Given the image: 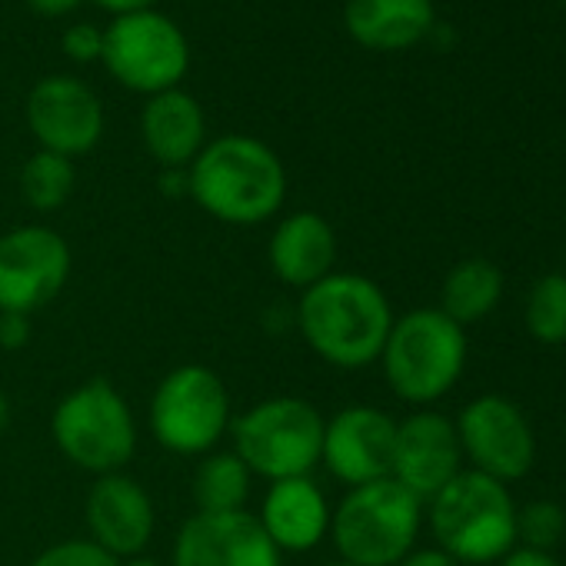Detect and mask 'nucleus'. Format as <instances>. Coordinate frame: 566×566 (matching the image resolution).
I'll return each instance as SVG.
<instances>
[{"label":"nucleus","instance_id":"obj_8","mask_svg":"<svg viewBox=\"0 0 566 566\" xmlns=\"http://www.w3.org/2000/svg\"><path fill=\"white\" fill-rule=\"evenodd\" d=\"M230 390L203 364L174 367L154 390L147 427L154 440L177 457H207L230 433Z\"/></svg>","mask_w":566,"mask_h":566},{"label":"nucleus","instance_id":"obj_12","mask_svg":"<svg viewBox=\"0 0 566 566\" xmlns=\"http://www.w3.org/2000/svg\"><path fill=\"white\" fill-rule=\"evenodd\" d=\"M174 566H283L253 513H190L174 536Z\"/></svg>","mask_w":566,"mask_h":566},{"label":"nucleus","instance_id":"obj_26","mask_svg":"<svg viewBox=\"0 0 566 566\" xmlns=\"http://www.w3.org/2000/svg\"><path fill=\"white\" fill-rule=\"evenodd\" d=\"M31 566H117V559L94 539H61L38 553Z\"/></svg>","mask_w":566,"mask_h":566},{"label":"nucleus","instance_id":"obj_21","mask_svg":"<svg viewBox=\"0 0 566 566\" xmlns=\"http://www.w3.org/2000/svg\"><path fill=\"white\" fill-rule=\"evenodd\" d=\"M500 297H503L500 266L493 260L470 256L447 273L440 291V311L467 331L470 324L483 321L500 304Z\"/></svg>","mask_w":566,"mask_h":566},{"label":"nucleus","instance_id":"obj_30","mask_svg":"<svg viewBox=\"0 0 566 566\" xmlns=\"http://www.w3.org/2000/svg\"><path fill=\"white\" fill-rule=\"evenodd\" d=\"M397 566H460L453 556H447L440 546H433V549H413V553H407Z\"/></svg>","mask_w":566,"mask_h":566},{"label":"nucleus","instance_id":"obj_24","mask_svg":"<svg viewBox=\"0 0 566 566\" xmlns=\"http://www.w3.org/2000/svg\"><path fill=\"white\" fill-rule=\"evenodd\" d=\"M526 331L539 344L566 340V273H543L526 297Z\"/></svg>","mask_w":566,"mask_h":566},{"label":"nucleus","instance_id":"obj_6","mask_svg":"<svg viewBox=\"0 0 566 566\" xmlns=\"http://www.w3.org/2000/svg\"><path fill=\"white\" fill-rule=\"evenodd\" d=\"M390 390L417 407L450 394L467 367V331L440 307H420L394 321L380 354Z\"/></svg>","mask_w":566,"mask_h":566},{"label":"nucleus","instance_id":"obj_35","mask_svg":"<svg viewBox=\"0 0 566 566\" xmlns=\"http://www.w3.org/2000/svg\"><path fill=\"white\" fill-rule=\"evenodd\" d=\"M117 566H160V559L140 553V556H127V559H117Z\"/></svg>","mask_w":566,"mask_h":566},{"label":"nucleus","instance_id":"obj_18","mask_svg":"<svg viewBox=\"0 0 566 566\" xmlns=\"http://www.w3.org/2000/svg\"><path fill=\"white\" fill-rule=\"evenodd\" d=\"M266 263L283 287L307 291L334 273L337 233L317 210H297L283 217L266 243Z\"/></svg>","mask_w":566,"mask_h":566},{"label":"nucleus","instance_id":"obj_19","mask_svg":"<svg viewBox=\"0 0 566 566\" xmlns=\"http://www.w3.org/2000/svg\"><path fill=\"white\" fill-rule=\"evenodd\" d=\"M140 134L144 147L164 170H187L207 144V120L200 104L174 87L147 101Z\"/></svg>","mask_w":566,"mask_h":566},{"label":"nucleus","instance_id":"obj_16","mask_svg":"<svg viewBox=\"0 0 566 566\" xmlns=\"http://www.w3.org/2000/svg\"><path fill=\"white\" fill-rule=\"evenodd\" d=\"M84 520L91 530L87 539H94L114 559L140 556L157 530L150 493L144 490L140 480L127 476L124 470L94 476L84 500Z\"/></svg>","mask_w":566,"mask_h":566},{"label":"nucleus","instance_id":"obj_11","mask_svg":"<svg viewBox=\"0 0 566 566\" xmlns=\"http://www.w3.org/2000/svg\"><path fill=\"white\" fill-rule=\"evenodd\" d=\"M457 437L473 470L500 483L526 476L536 457L530 420L513 400L500 394H483L470 400L457 420Z\"/></svg>","mask_w":566,"mask_h":566},{"label":"nucleus","instance_id":"obj_25","mask_svg":"<svg viewBox=\"0 0 566 566\" xmlns=\"http://www.w3.org/2000/svg\"><path fill=\"white\" fill-rule=\"evenodd\" d=\"M566 533V513L553 500H533L523 510H516V539H523L530 549H553L559 536Z\"/></svg>","mask_w":566,"mask_h":566},{"label":"nucleus","instance_id":"obj_14","mask_svg":"<svg viewBox=\"0 0 566 566\" xmlns=\"http://www.w3.org/2000/svg\"><path fill=\"white\" fill-rule=\"evenodd\" d=\"M394 440L397 420L390 413L367 403H354L327 420L321 463L331 470L334 480L347 486H364L390 476Z\"/></svg>","mask_w":566,"mask_h":566},{"label":"nucleus","instance_id":"obj_32","mask_svg":"<svg viewBox=\"0 0 566 566\" xmlns=\"http://www.w3.org/2000/svg\"><path fill=\"white\" fill-rule=\"evenodd\" d=\"M97 4L120 18V14H134V11H150L154 0H97Z\"/></svg>","mask_w":566,"mask_h":566},{"label":"nucleus","instance_id":"obj_17","mask_svg":"<svg viewBox=\"0 0 566 566\" xmlns=\"http://www.w3.org/2000/svg\"><path fill=\"white\" fill-rule=\"evenodd\" d=\"M331 513L334 506L314 476H291L266 486L253 516L280 553H311L331 536Z\"/></svg>","mask_w":566,"mask_h":566},{"label":"nucleus","instance_id":"obj_33","mask_svg":"<svg viewBox=\"0 0 566 566\" xmlns=\"http://www.w3.org/2000/svg\"><path fill=\"white\" fill-rule=\"evenodd\" d=\"M160 190H164L167 197H180V193H187V170H164V177H160Z\"/></svg>","mask_w":566,"mask_h":566},{"label":"nucleus","instance_id":"obj_36","mask_svg":"<svg viewBox=\"0 0 566 566\" xmlns=\"http://www.w3.org/2000/svg\"><path fill=\"white\" fill-rule=\"evenodd\" d=\"M327 566H354V563H344V559H340V563H327Z\"/></svg>","mask_w":566,"mask_h":566},{"label":"nucleus","instance_id":"obj_28","mask_svg":"<svg viewBox=\"0 0 566 566\" xmlns=\"http://www.w3.org/2000/svg\"><path fill=\"white\" fill-rule=\"evenodd\" d=\"M34 327L28 314H0V350L18 354L31 344Z\"/></svg>","mask_w":566,"mask_h":566},{"label":"nucleus","instance_id":"obj_1","mask_svg":"<svg viewBox=\"0 0 566 566\" xmlns=\"http://www.w3.org/2000/svg\"><path fill=\"white\" fill-rule=\"evenodd\" d=\"M394 321L380 283L350 270H334L297 301V331L304 344L337 370L377 364Z\"/></svg>","mask_w":566,"mask_h":566},{"label":"nucleus","instance_id":"obj_15","mask_svg":"<svg viewBox=\"0 0 566 566\" xmlns=\"http://www.w3.org/2000/svg\"><path fill=\"white\" fill-rule=\"evenodd\" d=\"M463 447L457 423L437 410H417L397 423L390 480L410 490L420 503H430L463 467Z\"/></svg>","mask_w":566,"mask_h":566},{"label":"nucleus","instance_id":"obj_9","mask_svg":"<svg viewBox=\"0 0 566 566\" xmlns=\"http://www.w3.org/2000/svg\"><path fill=\"white\" fill-rule=\"evenodd\" d=\"M101 61L124 87L154 97L180 84L190 67V44L170 18L157 11H134L114 18L104 31Z\"/></svg>","mask_w":566,"mask_h":566},{"label":"nucleus","instance_id":"obj_27","mask_svg":"<svg viewBox=\"0 0 566 566\" xmlns=\"http://www.w3.org/2000/svg\"><path fill=\"white\" fill-rule=\"evenodd\" d=\"M64 51H67V57H74L81 64L97 61L104 54V34L94 24H74L64 34Z\"/></svg>","mask_w":566,"mask_h":566},{"label":"nucleus","instance_id":"obj_31","mask_svg":"<svg viewBox=\"0 0 566 566\" xmlns=\"http://www.w3.org/2000/svg\"><path fill=\"white\" fill-rule=\"evenodd\" d=\"M28 4L41 18H61V14H71L81 4V0H28Z\"/></svg>","mask_w":566,"mask_h":566},{"label":"nucleus","instance_id":"obj_13","mask_svg":"<svg viewBox=\"0 0 566 566\" xmlns=\"http://www.w3.org/2000/svg\"><path fill=\"white\" fill-rule=\"evenodd\" d=\"M28 127L41 150L74 160L101 144L104 107L84 81L48 77L28 97Z\"/></svg>","mask_w":566,"mask_h":566},{"label":"nucleus","instance_id":"obj_29","mask_svg":"<svg viewBox=\"0 0 566 566\" xmlns=\"http://www.w3.org/2000/svg\"><path fill=\"white\" fill-rule=\"evenodd\" d=\"M500 566H559V563H556L553 553H546V549L520 546V549H510V553L500 559Z\"/></svg>","mask_w":566,"mask_h":566},{"label":"nucleus","instance_id":"obj_4","mask_svg":"<svg viewBox=\"0 0 566 566\" xmlns=\"http://www.w3.org/2000/svg\"><path fill=\"white\" fill-rule=\"evenodd\" d=\"M430 530L447 556L463 563L503 559L516 543V503L506 483L460 470L430 500Z\"/></svg>","mask_w":566,"mask_h":566},{"label":"nucleus","instance_id":"obj_2","mask_svg":"<svg viewBox=\"0 0 566 566\" xmlns=\"http://www.w3.org/2000/svg\"><path fill=\"white\" fill-rule=\"evenodd\" d=\"M187 193L220 223L256 227L283 207L287 170L263 140L227 134L203 144L187 167Z\"/></svg>","mask_w":566,"mask_h":566},{"label":"nucleus","instance_id":"obj_20","mask_svg":"<svg viewBox=\"0 0 566 566\" xmlns=\"http://www.w3.org/2000/svg\"><path fill=\"white\" fill-rule=\"evenodd\" d=\"M347 31L367 51H407L433 31V0H347Z\"/></svg>","mask_w":566,"mask_h":566},{"label":"nucleus","instance_id":"obj_23","mask_svg":"<svg viewBox=\"0 0 566 566\" xmlns=\"http://www.w3.org/2000/svg\"><path fill=\"white\" fill-rule=\"evenodd\" d=\"M74 187H77L74 160L51 154V150H38L21 170V197L28 207L41 210V213L61 210L71 200Z\"/></svg>","mask_w":566,"mask_h":566},{"label":"nucleus","instance_id":"obj_22","mask_svg":"<svg viewBox=\"0 0 566 566\" xmlns=\"http://www.w3.org/2000/svg\"><path fill=\"white\" fill-rule=\"evenodd\" d=\"M253 473L233 450H213L200 457L190 483V496L197 513H237L250 500Z\"/></svg>","mask_w":566,"mask_h":566},{"label":"nucleus","instance_id":"obj_7","mask_svg":"<svg viewBox=\"0 0 566 566\" xmlns=\"http://www.w3.org/2000/svg\"><path fill=\"white\" fill-rule=\"evenodd\" d=\"M61 457L94 476L120 473L137 450V420L127 397L104 377L84 380L51 413Z\"/></svg>","mask_w":566,"mask_h":566},{"label":"nucleus","instance_id":"obj_34","mask_svg":"<svg viewBox=\"0 0 566 566\" xmlns=\"http://www.w3.org/2000/svg\"><path fill=\"white\" fill-rule=\"evenodd\" d=\"M8 427H11V400H8L4 390H0V437H4Z\"/></svg>","mask_w":566,"mask_h":566},{"label":"nucleus","instance_id":"obj_37","mask_svg":"<svg viewBox=\"0 0 566 566\" xmlns=\"http://www.w3.org/2000/svg\"><path fill=\"white\" fill-rule=\"evenodd\" d=\"M563 8H566V0H563Z\"/></svg>","mask_w":566,"mask_h":566},{"label":"nucleus","instance_id":"obj_10","mask_svg":"<svg viewBox=\"0 0 566 566\" xmlns=\"http://www.w3.org/2000/svg\"><path fill=\"white\" fill-rule=\"evenodd\" d=\"M67 240L41 223L14 227L0 237V314L44 311L71 280Z\"/></svg>","mask_w":566,"mask_h":566},{"label":"nucleus","instance_id":"obj_3","mask_svg":"<svg viewBox=\"0 0 566 566\" xmlns=\"http://www.w3.org/2000/svg\"><path fill=\"white\" fill-rule=\"evenodd\" d=\"M324 413L304 397H266L230 420L233 453L270 483L311 476L324 453Z\"/></svg>","mask_w":566,"mask_h":566},{"label":"nucleus","instance_id":"obj_5","mask_svg":"<svg viewBox=\"0 0 566 566\" xmlns=\"http://www.w3.org/2000/svg\"><path fill=\"white\" fill-rule=\"evenodd\" d=\"M423 523V503L397 480L384 476L350 486L331 513V539L344 563L397 566L413 553Z\"/></svg>","mask_w":566,"mask_h":566}]
</instances>
